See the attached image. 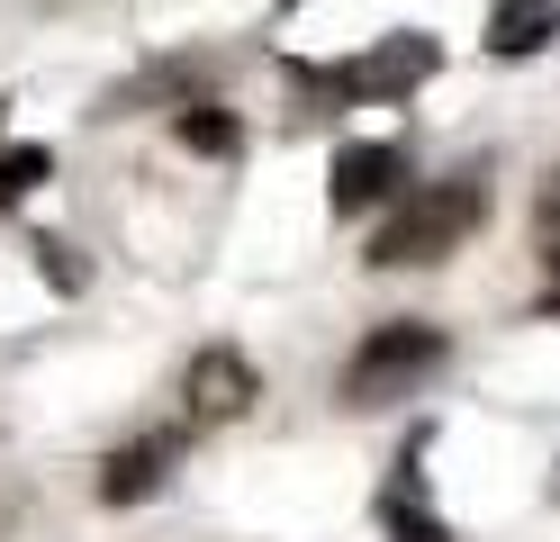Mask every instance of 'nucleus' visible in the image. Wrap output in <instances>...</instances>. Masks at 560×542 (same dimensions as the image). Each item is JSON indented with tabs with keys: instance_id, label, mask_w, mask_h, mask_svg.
<instances>
[{
	"instance_id": "obj_7",
	"label": "nucleus",
	"mask_w": 560,
	"mask_h": 542,
	"mask_svg": "<svg viewBox=\"0 0 560 542\" xmlns=\"http://www.w3.org/2000/svg\"><path fill=\"white\" fill-rule=\"evenodd\" d=\"M560 36V0H488V46L498 55H542Z\"/></svg>"
},
{
	"instance_id": "obj_2",
	"label": "nucleus",
	"mask_w": 560,
	"mask_h": 542,
	"mask_svg": "<svg viewBox=\"0 0 560 542\" xmlns=\"http://www.w3.org/2000/svg\"><path fill=\"white\" fill-rule=\"evenodd\" d=\"M434 371H443V335L434 325H416V316L371 325V335L353 344V361H343V407H398V397H416Z\"/></svg>"
},
{
	"instance_id": "obj_6",
	"label": "nucleus",
	"mask_w": 560,
	"mask_h": 542,
	"mask_svg": "<svg viewBox=\"0 0 560 542\" xmlns=\"http://www.w3.org/2000/svg\"><path fill=\"white\" fill-rule=\"evenodd\" d=\"M172 461H182V434H136L127 452H109V461H100V497H109V506H136V497H154Z\"/></svg>"
},
{
	"instance_id": "obj_9",
	"label": "nucleus",
	"mask_w": 560,
	"mask_h": 542,
	"mask_svg": "<svg viewBox=\"0 0 560 542\" xmlns=\"http://www.w3.org/2000/svg\"><path fill=\"white\" fill-rule=\"evenodd\" d=\"M55 163H46V145H10V154H0V199H19L27 181H46Z\"/></svg>"
},
{
	"instance_id": "obj_5",
	"label": "nucleus",
	"mask_w": 560,
	"mask_h": 542,
	"mask_svg": "<svg viewBox=\"0 0 560 542\" xmlns=\"http://www.w3.org/2000/svg\"><path fill=\"white\" fill-rule=\"evenodd\" d=\"M398 172H407V154L398 145H343L335 154V172H326V199H335V217H362V208H380L398 191Z\"/></svg>"
},
{
	"instance_id": "obj_12",
	"label": "nucleus",
	"mask_w": 560,
	"mask_h": 542,
	"mask_svg": "<svg viewBox=\"0 0 560 542\" xmlns=\"http://www.w3.org/2000/svg\"><path fill=\"white\" fill-rule=\"evenodd\" d=\"M542 316H560V299H542Z\"/></svg>"
},
{
	"instance_id": "obj_3",
	"label": "nucleus",
	"mask_w": 560,
	"mask_h": 542,
	"mask_svg": "<svg viewBox=\"0 0 560 542\" xmlns=\"http://www.w3.org/2000/svg\"><path fill=\"white\" fill-rule=\"evenodd\" d=\"M434 64H443V46H434L425 27H407V36H389L380 55H362V64H335V91H353V100H389V91L434 82Z\"/></svg>"
},
{
	"instance_id": "obj_11",
	"label": "nucleus",
	"mask_w": 560,
	"mask_h": 542,
	"mask_svg": "<svg viewBox=\"0 0 560 542\" xmlns=\"http://www.w3.org/2000/svg\"><path fill=\"white\" fill-rule=\"evenodd\" d=\"M534 235H542V263H560V181H542V208H534Z\"/></svg>"
},
{
	"instance_id": "obj_1",
	"label": "nucleus",
	"mask_w": 560,
	"mask_h": 542,
	"mask_svg": "<svg viewBox=\"0 0 560 542\" xmlns=\"http://www.w3.org/2000/svg\"><path fill=\"white\" fill-rule=\"evenodd\" d=\"M479 217H488V181L479 172H452V181H425L389 227H380L371 244V263L380 272H398V263H443L452 244H470L479 235Z\"/></svg>"
},
{
	"instance_id": "obj_10",
	"label": "nucleus",
	"mask_w": 560,
	"mask_h": 542,
	"mask_svg": "<svg viewBox=\"0 0 560 542\" xmlns=\"http://www.w3.org/2000/svg\"><path fill=\"white\" fill-rule=\"evenodd\" d=\"M389 533H398V542H452V533L425 516V506H389Z\"/></svg>"
},
{
	"instance_id": "obj_4",
	"label": "nucleus",
	"mask_w": 560,
	"mask_h": 542,
	"mask_svg": "<svg viewBox=\"0 0 560 542\" xmlns=\"http://www.w3.org/2000/svg\"><path fill=\"white\" fill-rule=\"evenodd\" d=\"M182 397H190V425H235V416L262 397V380H254V361H244L235 344H208V353L190 361Z\"/></svg>"
},
{
	"instance_id": "obj_8",
	"label": "nucleus",
	"mask_w": 560,
	"mask_h": 542,
	"mask_svg": "<svg viewBox=\"0 0 560 542\" xmlns=\"http://www.w3.org/2000/svg\"><path fill=\"white\" fill-rule=\"evenodd\" d=\"M182 145H199V154H235V118H226V108H182Z\"/></svg>"
}]
</instances>
